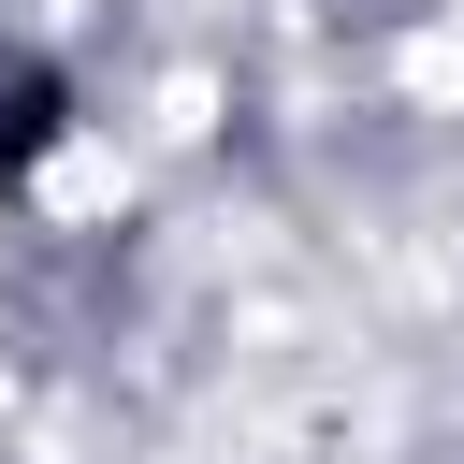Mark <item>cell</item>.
Masks as SVG:
<instances>
[{"instance_id": "6da1fadb", "label": "cell", "mask_w": 464, "mask_h": 464, "mask_svg": "<svg viewBox=\"0 0 464 464\" xmlns=\"http://www.w3.org/2000/svg\"><path fill=\"white\" fill-rule=\"evenodd\" d=\"M58 145H72V72H44V58L0 72V188H29Z\"/></svg>"}]
</instances>
